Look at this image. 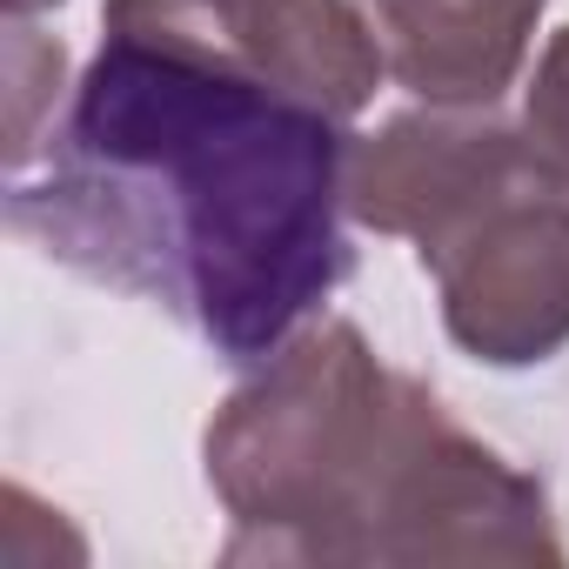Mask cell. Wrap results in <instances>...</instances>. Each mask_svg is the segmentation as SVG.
Here are the masks:
<instances>
[{"mask_svg":"<svg viewBox=\"0 0 569 569\" xmlns=\"http://www.w3.org/2000/svg\"><path fill=\"white\" fill-rule=\"evenodd\" d=\"M101 28L221 54L342 121H356L389 74L362 0H108Z\"/></svg>","mask_w":569,"mask_h":569,"instance_id":"277c9868","label":"cell"},{"mask_svg":"<svg viewBox=\"0 0 569 569\" xmlns=\"http://www.w3.org/2000/svg\"><path fill=\"white\" fill-rule=\"evenodd\" d=\"M349 221L416 241L442 329L489 369L569 349V194L496 108H409L349 148Z\"/></svg>","mask_w":569,"mask_h":569,"instance_id":"3957f363","label":"cell"},{"mask_svg":"<svg viewBox=\"0 0 569 569\" xmlns=\"http://www.w3.org/2000/svg\"><path fill=\"white\" fill-rule=\"evenodd\" d=\"M61 88H68V48L48 41L34 21H8V174L41 161Z\"/></svg>","mask_w":569,"mask_h":569,"instance_id":"8992f818","label":"cell"},{"mask_svg":"<svg viewBox=\"0 0 569 569\" xmlns=\"http://www.w3.org/2000/svg\"><path fill=\"white\" fill-rule=\"evenodd\" d=\"M48 8H61V0H8V21H34V14H48Z\"/></svg>","mask_w":569,"mask_h":569,"instance_id":"ba28073f","label":"cell"},{"mask_svg":"<svg viewBox=\"0 0 569 569\" xmlns=\"http://www.w3.org/2000/svg\"><path fill=\"white\" fill-rule=\"evenodd\" d=\"M522 148L536 154V168L569 194V28L549 34L536 74H529V94H522Z\"/></svg>","mask_w":569,"mask_h":569,"instance_id":"52a82bcc","label":"cell"},{"mask_svg":"<svg viewBox=\"0 0 569 569\" xmlns=\"http://www.w3.org/2000/svg\"><path fill=\"white\" fill-rule=\"evenodd\" d=\"M201 462L228 516L221 562L536 569L569 556L542 482L342 316L254 362L214 409Z\"/></svg>","mask_w":569,"mask_h":569,"instance_id":"7a4b0ae2","label":"cell"},{"mask_svg":"<svg viewBox=\"0 0 569 569\" xmlns=\"http://www.w3.org/2000/svg\"><path fill=\"white\" fill-rule=\"evenodd\" d=\"M349 148L289 88L108 28L41 161L8 174V228L254 369L356 268Z\"/></svg>","mask_w":569,"mask_h":569,"instance_id":"6da1fadb","label":"cell"},{"mask_svg":"<svg viewBox=\"0 0 569 569\" xmlns=\"http://www.w3.org/2000/svg\"><path fill=\"white\" fill-rule=\"evenodd\" d=\"M549 0H362L389 74L436 108H496Z\"/></svg>","mask_w":569,"mask_h":569,"instance_id":"5b68a950","label":"cell"}]
</instances>
